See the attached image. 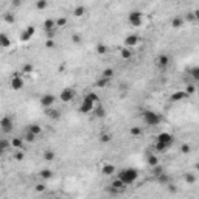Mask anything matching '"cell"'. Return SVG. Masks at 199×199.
I'll return each mask as SVG.
<instances>
[{
  "label": "cell",
  "mask_w": 199,
  "mask_h": 199,
  "mask_svg": "<svg viewBox=\"0 0 199 199\" xmlns=\"http://www.w3.org/2000/svg\"><path fill=\"white\" fill-rule=\"evenodd\" d=\"M117 177L124 185H131L139 179V171L135 168H124V170H120L117 173Z\"/></svg>",
  "instance_id": "6da1fadb"
},
{
  "label": "cell",
  "mask_w": 199,
  "mask_h": 199,
  "mask_svg": "<svg viewBox=\"0 0 199 199\" xmlns=\"http://www.w3.org/2000/svg\"><path fill=\"white\" fill-rule=\"evenodd\" d=\"M142 118L143 121L148 124V126H157L162 123V115L157 114V112H154V111H145L143 114H142Z\"/></svg>",
  "instance_id": "7a4b0ae2"
},
{
  "label": "cell",
  "mask_w": 199,
  "mask_h": 199,
  "mask_svg": "<svg viewBox=\"0 0 199 199\" xmlns=\"http://www.w3.org/2000/svg\"><path fill=\"white\" fill-rule=\"evenodd\" d=\"M128 20H129V24H131L132 27H140V25H142V22H143V14H142L140 11L134 9V11H131V13H129Z\"/></svg>",
  "instance_id": "3957f363"
},
{
  "label": "cell",
  "mask_w": 199,
  "mask_h": 199,
  "mask_svg": "<svg viewBox=\"0 0 199 199\" xmlns=\"http://www.w3.org/2000/svg\"><path fill=\"white\" fill-rule=\"evenodd\" d=\"M59 98H61L64 103H70V101L75 98V90H73L72 87H65V89H62V90H61Z\"/></svg>",
  "instance_id": "277c9868"
},
{
  "label": "cell",
  "mask_w": 199,
  "mask_h": 199,
  "mask_svg": "<svg viewBox=\"0 0 199 199\" xmlns=\"http://www.w3.org/2000/svg\"><path fill=\"white\" fill-rule=\"evenodd\" d=\"M0 128H2V131H3L5 134L11 132V131H13V118L8 117V115L2 117V120H0Z\"/></svg>",
  "instance_id": "5b68a950"
},
{
  "label": "cell",
  "mask_w": 199,
  "mask_h": 199,
  "mask_svg": "<svg viewBox=\"0 0 199 199\" xmlns=\"http://www.w3.org/2000/svg\"><path fill=\"white\" fill-rule=\"evenodd\" d=\"M126 187H128V185H124L118 177H115V179L112 181V184H111L109 191H112V193H121V191H124V190H126Z\"/></svg>",
  "instance_id": "8992f818"
},
{
  "label": "cell",
  "mask_w": 199,
  "mask_h": 199,
  "mask_svg": "<svg viewBox=\"0 0 199 199\" xmlns=\"http://www.w3.org/2000/svg\"><path fill=\"white\" fill-rule=\"evenodd\" d=\"M157 142H162V143H166L168 146H171L174 143V135L170 134V132H160L157 135Z\"/></svg>",
  "instance_id": "52a82bcc"
},
{
  "label": "cell",
  "mask_w": 199,
  "mask_h": 199,
  "mask_svg": "<svg viewBox=\"0 0 199 199\" xmlns=\"http://www.w3.org/2000/svg\"><path fill=\"white\" fill-rule=\"evenodd\" d=\"M53 103H55V95H51V93H45V95L40 97V104H42L45 109L51 107Z\"/></svg>",
  "instance_id": "ba28073f"
},
{
  "label": "cell",
  "mask_w": 199,
  "mask_h": 199,
  "mask_svg": "<svg viewBox=\"0 0 199 199\" xmlns=\"http://www.w3.org/2000/svg\"><path fill=\"white\" fill-rule=\"evenodd\" d=\"M11 89L13 90H20L24 86H25V81L22 76H11Z\"/></svg>",
  "instance_id": "9c48e42d"
},
{
  "label": "cell",
  "mask_w": 199,
  "mask_h": 199,
  "mask_svg": "<svg viewBox=\"0 0 199 199\" xmlns=\"http://www.w3.org/2000/svg\"><path fill=\"white\" fill-rule=\"evenodd\" d=\"M170 61H171V59H170V56L163 53V55H159V58H157L156 64H157V67H159V69H166V67L170 65Z\"/></svg>",
  "instance_id": "30bf717a"
},
{
  "label": "cell",
  "mask_w": 199,
  "mask_h": 199,
  "mask_svg": "<svg viewBox=\"0 0 199 199\" xmlns=\"http://www.w3.org/2000/svg\"><path fill=\"white\" fill-rule=\"evenodd\" d=\"M190 95L185 92V90H177V92H174V93H171V97H170V100L174 103V101H182V100H187Z\"/></svg>",
  "instance_id": "8fae6325"
},
{
  "label": "cell",
  "mask_w": 199,
  "mask_h": 199,
  "mask_svg": "<svg viewBox=\"0 0 199 199\" xmlns=\"http://www.w3.org/2000/svg\"><path fill=\"white\" fill-rule=\"evenodd\" d=\"M139 42H140V38H139L137 34H129V36L124 39V47H126V48H132V47H135Z\"/></svg>",
  "instance_id": "7c38bea8"
},
{
  "label": "cell",
  "mask_w": 199,
  "mask_h": 199,
  "mask_svg": "<svg viewBox=\"0 0 199 199\" xmlns=\"http://www.w3.org/2000/svg\"><path fill=\"white\" fill-rule=\"evenodd\" d=\"M92 111H93V103L84 98L82 103H81V106H80V112L81 114H89V112H92Z\"/></svg>",
  "instance_id": "4fadbf2b"
},
{
  "label": "cell",
  "mask_w": 199,
  "mask_h": 199,
  "mask_svg": "<svg viewBox=\"0 0 199 199\" xmlns=\"http://www.w3.org/2000/svg\"><path fill=\"white\" fill-rule=\"evenodd\" d=\"M34 31H36V28H34L33 25L27 27V30H24V31H22V34H20V39H22V40H30L31 38H33Z\"/></svg>",
  "instance_id": "5bb4252c"
},
{
  "label": "cell",
  "mask_w": 199,
  "mask_h": 199,
  "mask_svg": "<svg viewBox=\"0 0 199 199\" xmlns=\"http://www.w3.org/2000/svg\"><path fill=\"white\" fill-rule=\"evenodd\" d=\"M101 173L104 176H112V174H115V166L112 163H104L103 168H101Z\"/></svg>",
  "instance_id": "9a60e30c"
},
{
  "label": "cell",
  "mask_w": 199,
  "mask_h": 199,
  "mask_svg": "<svg viewBox=\"0 0 199 199\" xmlns=\"http://www.w3.org/2000/svg\"><path fill=\"white\" fill-rule=\"evenodd\" d=\"M56 28V20H53V19H45V22H44V30L47 31V33H50V31H53Z\"/></svg>",
  "instance_id": "2e32d148"
},
{
  "label": "cell",
  "mask_w": 199,
  "mask_h": 199,
  "mask_svg": "<svg viewBox=\"0 0 199 199\" xmlns=\"http://www.w3.org/2000/svg\"><path fill=\"white\" fill-rule=\"evenodd\" d=\"M27 131H30L31 134H34L36 137H39L40 134H42V128H40L39 124H36V123H31V124H28V129Z\"/></svg>",
  "instance_id": "e0dca14e"
},
{
  "label": "cell",
  "mask_w": 199,
  "mask_h": 199,
  "mask_svg": "<svg viewBox=\"0 0 199 199\" xmlns=\"http://www.w3.org/2000/svg\"><path fill=\"white\" fill-rule=\"evenodd\" d=\"M45 115H47V117H50V118H53V120H58L59 117H61L59 111H56V109H51V107L45 109Z\"/></svg>",
  "instance_id": "ac0fdd59"
},
{
  "label": "cell",
  "mask_w": 199,
  "mask_h": 199,
  "mask_svg": "<svg viewBox=\"0 0 199 199\" xmlns=\"http://www.w3.org/2000/svg\"><path fill=\"white\" fill-rule=\"evenodd\" d=\"M9 45H11V39H9L5 33H2V34H0V47H2V48H8Z\"/></svg>",
  "instance_id": "d6986e66"
},
{
  "label": "cell",
  "mask_w": 199,
  "mask_h": 199,
  "mask_svg": "<svg viewBox=\"0 0 199 199\" xmlns=\"http://www.w3.org/2000/svg\"><path fill=\"white\" fill-rule=\"evenodd\" d=\"M84 98L89 100V101H92L93 104H95V103H100V97H98V93H95V92H89Z\"/></svg>",
  "instance_id": "ffe728a7"
},
{
  "label": "cell",
  "mask_w": 199,
  "mask_h": 199,
  "mask_svg": "<svg viewBox=\"0 0 199 199\" xmlns=\"http://www.w3.org/2000/svg\"><path fill=\"white\" fill-rule=\"evenodd\" d=\"M39 176L44 179V181H48V179H51L53 177V171L51 170H48V168H45V170H42L39 173Z\"/></svg>",
  "instance_id": "44dd1931"
},
{
  "label": "cell",
  "mask_w": 199,
  "mask_h": 199,
  "mask_svg": "<svg viewBox=\"0 0 199 199\" xmlns=\"http://www.w3.org/2000/svg\"><path fill=\"white\" fill-rule=\"evenodd\" d=\"M146 162H148V165H149L151 168H154V166L159 165V159H157V156H154V154H149L148 159H146Z\"/></svg>",
  "instance_id": "7402d4cb"
},
{
  "label": "cell",
  "mask_w": 199,
  "mask_h": 199,
  "mask_svg": "<svg viewBox=\"0 0 199 199\" xmlns=\"http://www.w3.org/2000/svg\"><path fill=\"white\" fill-rule=\"evenodd\" d=\"M55 151L53 149H45V153H44V159H45V162H53L55 160Z\"/></svg>",
  "instance_id": "603a6c76"
},
{
  "label": "cell",
  "mask_w": 199,
  "mask_h": 199,
  "mask_svg": "<svg viewBox=\"0 0 199 199\" xmlns=\"http://www.w3.org/2000/svg\"><path fill=\"white\" fill-rule=\"evenodd\" d=\"M154 148H156V151H157V153H166L170 146H168L166 143H162V142H156V146H154Z\"/></svg>",
  "instance_id": "cb8c5ba5"
},
{
  "label": "cell",
  "mask_w": 199,
  "mask_h": 199,
  "mask_svg": "<svg viewBox=\"0 0 199 199\" xmlns=\"http://www.w3.org/2000/svg\"><path fill=\"white\" fill-rule=\"evenodd\" d=\"M188 75L193 78L195 81H199V65H196V67H191L190 70H188Z\"/></svg>",
  "instance_id": "d4e9b609"
},
{
  "label": "cell",
  "mask_w": 199,
  "mask_h": 199,
  "mask_svg": "<svg viewBox=\"0 0 199 199\" xmlns=\"http://www.w3.org/2000/svg\"><path fill=\"white\" fill-rule=\"evenodd\" d=\"M114 69H106V70H103V73H101V78H106V80H112L114 78Z\"/></svg>",
  "instance_id": "484cf974"
},
{
  "label": "cell",
  "mask_w": 199,
  "mask_h": 199,
  "mask_svg": "<svg viewBox=\"0 0 199 199\" xmlns=\"http://www.w3.org/2000/svg\"><path fill=\"white\" fill-rule=\"evenodd\" d=\"M36 139H38V137H36L34 134H31L30 131H27V132H25V135H24V140H25V142H28V143H34V142H36Z\"/></svg>",
  "instance_id": "4316f807"
},
{
  "label": "cell",
  "mask_w": 199,
  "mask_h": 199,
  "mask_svg": "<svg viewBox=\"0 0 199 199\" xmlns=\"http://www.w3.org/2000/svg\"><path fill=\"white\" fill-rule=\"evenodd\" d=\"M22 145H24V140H22V139H19V137H14V139H13V142H11V146H13V148H16V149H20V148H22Z\"/></svg>",
  "instance_id": "83f0119b"
},
{
  "label": "cell",
  "mask_w": 199,
  "mask_h": 199,
  "mask_svg": "<svg viewBox=\"0 0 199 199\" xmlns=\"http://www.w3.org/2000/svg\"><path fill=\"white\" fill-rule=\"evenodd\" d=\"M184 181H185L187 184H195V182H196V176H195L193 173H185V174H184Z\"/></svg>",
  "instance_id": "f1b7e54d"
},
{
  "label": "cell",
  "mask_w": 199,
  "mask_h": 199,
  "mask_svg": "<svg viewBox=\"0 0 199 199\" xmlns=\"http://www.w3.org/2000/svg\"><path fill=\"white\" fill-rule=\"evenodd\" d=\"M129 134H131L132 137H140V135H142V128H139V126H132V128L129 129Z\"/></svg>",
  "instance_id": "f546056e"
},
{
  "label": "cell",
  "mask_w": 199,
  "mask_h": 199,
  "mask_svg": "<svg viewBox=\"0 0 199 199\" xmlns=\"http://www.w3.org/2000/svg\"><path fill=\"white\" fill-rule=\"evenodd\" d=\"M171 25H173L174 28H181V27L184 25V19H182V17H174V19L171 20Z\"/></svg>",
  "instance_id": "4dcf8cb0"
},
{
  "label": "cell",
  "mask_w": 199,
  "mask_h": 199,
  "mask_svg": "<svg viewBox=\"0 0 199 199\" xmlns=\"http://www.w3.org/2000/svg\"><path fill=\"white\" fill-rule=\"evenodd\" d=\"M100 142H101V143H109V142H112V134H107V132L101 134V135H100Z\"/></svg>",
  "instance_id": "1f68e13d"
},
{
  "label": "cell",
  "mask_w": 199,
  "mask_h": 199,
  "mask_svg": "<svg viewBox=\"0 0 199 199\" xmlns=\"http://www.w3.org/2000/svg\"><path fill=\"white\" fill-rule=\"evenodd\" d=\"M157 181H159V184H162V185H168L170 184V176L168 174H160L159 177H157Z\"/></svg>",
  "instance_id": "d6a6232c"
},
{
  "label": "cell",
  "mask_w": 199,
  "mask_h": 199,
  "mask_svg": "<svg viewBox=\"0 0 199 199\" xmlns=\"http://www.w3.org/2000/svg\"><path fill=\"white\" fill-rule=\"evenodd\" d=\"M120 55H121L123 59H131V58H132V51H131L129 48H123V50L120 51Z\"/></svg>",
  "instance_id": "836d02e7"
},
{
  "label": "cell",
  "mask_w": 199,
  "mask_h": 199,
  "mask_svg": "<svg viewBox=\"0 0 199 199\" xmlns=\"http://www.w3.org/2000/svg\"><path fill=\"white\" fill-rule=\"evenodd\" d=\"M93 114H95V117L103 118V117L106 115V111H104V107H103V106H98V107L95 109V112H93Z\"/></svg>",
  "instance_id": "e575fe53"
},
{
  "label": "cell",
  "mask_w": 199,
  "mask_h": 199,
  "mask_svg": "<svg viewBox=\"0 0 199 199\" xmlns=\"http://www.w3.org/2000/svg\"><path fill=\"white\" fill-rule=\"evenodd\" d=\"M86 13V6H82V5H80V6H76L75 9H73V14L76 16V17H81L82 14Z\"/></svg>",
  "instance_id": "d590c367"
},
{
  "label": "cell",
  "mask_w": 199,
  "mask_h": 199,
  "mask_svg": "<svg viewBox=\"0 0 199 199\" xmlns=\"http://www.w3.org/2000/svg\"><path fill=\"white\" fill-rule=\"evenodd\" d=\"M163 173H165V171H163V166H162V165H157V166L153 168V174H154L156 177H159L160 174H163Z\"/></svg>",
  "instance_id": "8d00e7d4"
},
{
  "label": "cell",
  "mask_w": 199,
  "mask_h": 199,
  "mask_svg": "<svg viewBox=\"0 0 199 199\" xmlns=\"http://www.w3.org/2000/svg\"><path fill=\"white\" fill-rule=\"evenodd\" d=\"M31 72H33V65H31V64H25V65L22 67V73H24V75H30Z\"/></svg>",
  "instance_id": "74e56055"
},
{
  "label": "cell",
  "mask_w": 199,
  "mask_h": 199,
  "mask_svg": "<svg viewBox=\"0 0 199 199\" xmlns=\"http://www.w3.org/2000/svg\"><path fill=\"white\" fill-rule=\"evenodd\" d=\"M3 19H5V22H8V24H13V22L16 20L14 14H11V13H6V14L3 16Z\"/></svg>",
  "instance_id": "f35d334b"
},
{
  "label": "cell",
  "mask_w": 199,
  "mask_h": 199,
  "mask_svg": "<svg viewBox=\"0 0 199 199\" xmlns=\"http://www.w3.org/2000/svg\"><path fill=\"white\" fill-rule=\"evenodd\" d=\"M65 25H67V19H65V17H59V19H56V27L62 28V27H65Z\"/></svg>",
  "instance_id": "ab89813d"
},
{
  "label": "cell",
  "mask_w": 199,
  "mask_h": 199,
  "mask_svg": "<svg viewBox=\"0 0 199 199\" xmlns=\"http://www.w3.org/2000/svg\"><path fill=\"white\" fill-rule=\"evenodd\" d=\"M191 151V146L188 145V143H184V145H181V153L182 154H188Z\"/></svg>",
  "instance_id": "60d3db41"
},
{
  "label": "cell",
  "mask_w": 199,
  "mask_h": 199,
  "mask_svg": "<svg viewBox=\"0 0 199 199\" xmlns=\"http://www.w3.org/2000/svg\"><path fill=\"white\" fill-rule=\"evenodd\" d=\"M38 9H45L47 6H48V2H45V0H39V2H36V5H34Z\"/></svg>",
  "instance_id": "b9f144b4"
},
{
  "label": "cell",
  "mask_w": 199,
  "mask_h": 199,
  "mask_svg": "<svg viewBox=\"0 0 199 199\" xmlns=\"http://www.w3.org/2000/svg\"><path fill=\"white\" fill-rule=\"evenodd\" d=\"M8 146H9V142H8L6 139H2V140H0V149H2V151H6Z\"/></svg>",
  "instance_id": "7bdbcfd3"
},
{
  "label": "cell",
  "mask_w": 199,
  "mask_h": 199,
  "mask_svg": "<svg viewBox=\"0 0 199 199\" xmlns=\"http://www.w3.org/2000/svg\"><path fill=\"white\" fill-rule=\"evenodd\" d=\"M109 81H111V80H106V78H100V80L97 81V86H98V87H106V86L109 84Z\"/></svg>",
  "instance_id": "ee69618b"
},
{
  "label": "cell",
  "mask_w": 199,
  "mask_h": 199,
  "mask_svg": "<svg viewBox=\"0 0 199 199\" xmlns=\"http://www.w3.org/2000/svg\"><path fill=\"white\" fill-rule=\"evenodd\" d=\"M97 51H98L100 55H104V53H107V47L101 44V45H98V47H97Z\"/></svg>",
  "instance_id": "f6af8a7d"
},
{
  "label": "cell",
  "mask_w": 199,
  "mask_h": 199,
  "mask_svg": "<svg viewBox=\"0 0 199 199\" xmlns=\"http://www.w3.org/2000/svg\"><path fill=\"white\" fill-rule=\"evenodd\" d=\"M34 190H36V191H39V193H42V191H45V184H36Z\"/></svg>",
  "instance_id": "bcb514c9"
},
{
  "label": "cell",
  "mask_w": 199,
  "mask_h": 199,
  "mask_svg": "<svg viewBox=\"0 0 199 199\" xmlns=\"http://www.w3.org/2000/svg\"><path fill=\"white\" fill-rule=\"evenodd\" d=\"M25 157V154L22 153V151H17V153H14V159L16 160H22Z\"/></svg>",
  "instance_id": "7dc6e473"
},
{
  "label": "cell",
  "mask_w": 199,
  "mask_h": 199,
  "mask_svg": "<svg viewBox=\"0 0 199 199\" xmlns=\"http://www.w3.org/2000/svg\"><path fill=\"white\" fill-rule=\"evenodd\" d=\"M195 90H196V89H195V86H193V84H188V86H187V90H185V92H187L188 95H191V93H195Z\"/></svg>",
  "instance_id": "c3c4849f"
},
{
  "label": "cell",
  "mask_w": 199,
  "mask_h": 199,
  "mask_svg": "<svg viewBox=\"0 0 199 199\" xmlns=\"http://www.w3.org/2000/svg\"><path fill=\"white\" fill-rule=\"evenodd\" d=\"M45 47H47V48H55V42H53V39H47Z\"/></svg>",
  "instance_id": "681fc988"
},
{
  "label": "cell",
  "mask_w": 199,
  "mask_h": 199,
  "mask_svg": "<svg viewBox=\"0 0 199 199\" xmlns=\"http://www.w3.org/2000/svg\"><path fill=\"white\" fill-rule=\"evenodd\" d=\"M166 187H168V191H170V193H176V191H177L176 185H173V184H168Z\"/></svg>",
  "instance_id": "f907efd6"
},
{
  "label": "cell",
  "mask_w": 199,
  "mask_h": 199,
  "mask_svg": "<svg viewBox=\"0 0 199 199\" xmlns=\"http://www.w3.org/2000/svg\"><path fill=\"white\" fill-rule=\"evenodd\" d=\"M72 40H73L75 44H80V42H81V36H80V34H73V36H72Z\"/></svg>",
  "instance_id": "816d5d0a"
},
{
  "label": "cell",
  "mask_w": 199,
  "mask_h": 199,
  "mask_svg": "<svg viewBox=\"0 0 199 199\" xmlns=\"http://www.w3.org/2000/svg\"><path fill=\"white\" fill-rule=\"evenodd\" d=\"M193 14H195V19H196V20H199V9H196Z\"/></svg>",
  "instance_id": "f5cc1de1"
},
{
  "label": "cell",
  "mask_w": 199,
  "mask_h": 199,
  "mask_svg": "<svg viewBox=\"0 0 199 199\" xmlns=\"http://www.w3.org/2000/svg\"><path fill=\"white\" fill-rule=\"evenodd\" d=\"M196 170H198V171H199V162H198V163H196Z\"/></svg>",
  "instance_id": "db71d44e"
},
{
  "label": "cell",
  "mask_w": 199,
  "mask_h": 199,
  "mask_svg": "<svg viewBox=\"0 0 199 199\" xmlns=\"http://www.w3.org/2000/svg\"><path fill=\"white\" fill-rule=\"evenodd\" d=\"M53 199H61V198H53Z\"/></svg>",
  "instance_id": "11a10c76"
}]
</instances>
